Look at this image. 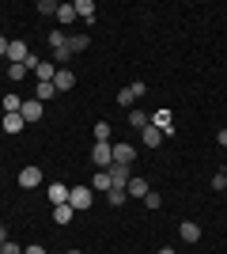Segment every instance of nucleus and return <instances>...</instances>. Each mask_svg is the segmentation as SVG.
I'll return each instance as SVG.
<instances>
[{
  "mask_svg": "<svg viewBox=\"0 0 227 254\" xmlns=\"http://www.w3.org/2000/svg\"><path fill=\"white\" fill-rule=\"evenodd\" d=\"M91 201H95V193L87 190V186H76V190H68V205H72L76 212H87V209H91Z\"/></svg>",
  "mask_w": 227,
  "mask_h": 254,
  "instance_id": "obj_1",
  "label": "nucleus"
},
{
  "mask_svg": "<svg viewBox=\"0 0 227 254\" xmlns=\"http://www.w3.org/2000/svg\"><path fill=\"white\" fill-rule=\"evenodd\" d=\"M91 163H95L98 171H110L114 167V148H110V144H95V148H91Z\"/></svg>",
  "mask_w": 227,
  "mask_h": 254,
  "instance_id": "obj_2",
  "label": "nucleus"
},
{
  "mask_svg": "<svg viewBox=\"0 0 227 254\" xmlns=\"http://www.w3.org/2000/svg\"><path fill=\"white\" fill-rule=\"evenodd\" d=\"M129 182H133V171L125 167V163H114V167H110V190H125Z\"/></svg>",
  "mask_w": 227,
  "mask_h": 254,
  "instance_id": "obj_3",
  "label": "nucleus"
},
{
  "mask_svg": "<svg viewBox=\"0 0 227 254\" xmlns=\"http://www.w3.org/2000/svg\"><path fill=\"white\" fill-rule=\"evenodd\" d=\"M19 186H23V190H34V186H42V167L27 163V167L19 171Z\"/></svg>",
  "mask_w": 227,
  "mask_h": 254,
  "instance_id": "obj_4",
  "label": "nucleus"
},
{
  "mask_svg": "<svg viewBox=\"0 0 227 254\" xmlns=\"http://www.w3.org/2000/svg\"><path fill=\"white\" fill-rule=\"evenodd\" d=\"M23 122H42V114H45V106L38 103V99H23Z\"/></svg>",
  "mask_w": 227,
  "mask_h": 254,
  "instance_id": "obj_5",
  "label": "nucleus"
},
{
  "mask_svg": "<svg viewBox=\"0 0 227 254\" xmlns=\"http://www.w3.org/2000/svg\"><path fill=\"white\" fill-rule=\"evenodd\" d=\"M110 148H114V163H125V167H129L133 159H136V148H133V144H125V140L110 144Z\"/></svg>",
  "mask_w": 227,
  "mask_h": 254,
  "instance_id": "obj_6",
  "label": "nucleus"
},
{
  "mask_svg": "<svg viewBox=\"0 0 227 254\" xmlns=\"http://www.w3.org/2000/svg\"><path fill=\"white\" fill-rule=\"evenodd\" d=\"M140 137H144V148H159V144H163V137H167V133H163L159 126H151V122H148V126H144V133H140Z\"/></svg>",
  "mask_w": 227,
  "mask_h": 254,
  "instance_id": "obj_7",
  "label": "nucleus"
},
{
  "mask_svg": "<svg viewBox=\"0 0 227 254\" xmlns=\"http://www.w3.org/2000/svg\"><path fill=\"white\" fill-rule=\"evenodd\" d=\"M27 57H31L27 42H8V64H23Z\"/></svg>",
  "mask_w": 227,
  "mask_h": 254,
  "instance_id": "obj_8",
  "label": "nucleus"
},
{
  "mask_svg": "<svg viewBox=\"0 0 227 254\" xmlns=\"http://www.w3.org/2000/svg\"><path fill=\"white\" fill-rule=\"evenodd\" d=\"M178 235H182V243H197V239H201V224L182 220V224H178Z\"/></svg>",
  "mask_w": 227,
  "mask_h": 254,
  "instance_id": "obj_9",
  "label": "nucleus"
},
{
  "mask_svg": "<svg viewBox=\"0 0 227 254\" xmlns=\"http://www.w3.org/2000/svg\"><path fill=\"white\" fill-rule=\"evenodd\" d=\"M53 87H57V91H72V87H76V72H68V68H57Z\"/></svg>",
  "mask_w": 227,
  "mask_h": 254,
  "instance_id": "obj_10",
  "label": "nucleus"
},
{
  "mask_svg": "<svg viewBox=\"0 0 227 254\" xmlns=\"http://www.w3.org/2000/svg\"><path fill=\"white\" fill-rule=\"evenodd\" d=\"M45 193H49V201H53V205H68V186H65V182H49V190H45Z\"/></svg>",
  "mask_w": 227,
  "mask_h": 254,
  "instance_id": "obj_11",
  "label": "nucleus"
},
{
  "mask_svg": "<svg viewBox=\"0 0 227 254\" xmlns=\"http://www.w3.org/2000/svg\"><path fill=\"white\" fill-rule=\"evenodd\" d=\"M76 15L84 23H95V0H76Z\"/></svg>",
  "mask_w": 227,
  "mask_h": 254,
  "instance_id": "obj_12",
  "label": "nucleus"
},
{
  "mask_svg": "<svg viewBox=\"0 0 227 254\" xmlns=\"http://www.w3.org/2000/svg\"><path fill=\"white\" fill-rule=\"evenodd\" d=\"M110 122H95V129H91V137H95V144H110Z\"/></svg>",
  "mask_w": 227,
  "mask_h": 254,
  "instance_id": "obj_13",
  "label": "nucleus"
},
{
  "mask_svg": "<svg viewBox=\"0 0 227 254\" xmlns=\"http://www.w3.org/2000/svg\"><path fill=\"white\" fill-rule=\"evenodd\" d=\"M0 110H4V114H19V110H23V99L19 95H4V99H0Z\"/></svg>",
  "mask_w": 227,
  "mask_h": 254,
  "instance_id": "obj_14",
  "label": "nucleus"
},
{
  "mask_svg": "<svg viewBox=\"0 0 227 254\" xmlns=\"http://www.w3.org/2000/svg\"><path fill=\"white\" fill-rule=\"evenodd\" d=\"M87 46H91V38H87V34H68V53H84Z\"/></svg>",
  "mask_w": 227,
  "mask_h": 254,
  "instance_id": "obj_15",
  "label": "nucleus"
},
{
  "mask_svg": "<svg viewBox=\"0 0 227 254\" xmlns=\"http://www.w3.org/2000/svg\"><path fill=\"white\" fill-rule=\"evenodd\" d=\"M72 216H76L72 205H53V220L57 224H72Z\"/></svg>",
  "mask_w": 227,
  "mask_h": 254,
  "instance_id": "obj_16",
  "label": "nucleus"
},
{
  "mask_svg": "<svg viewBox=\"0 0 227 254\" xmlns=\"http://www.w3.org/2000/svg\"><path fill=\"white\" fill-rule=\"evenodd\" d=\"M23 126H27V122H23V114H4V133H19Z\"/></svg>",
  "mask_w": 227,
  "mask_h": 254,
  "instance_id": "obj_17",
  "label": "nucleus"
},
{
  "mask_svg": "<svg viewBox=\"0 0 227 254\" xmlns=\"http://www.w3.org/2000/svg\"><path fill=\"white\" fill-rule=\"evenodd\" d=\"M72 19H76V4H57V23H65V27H68Z\"/></svg>",
  "mask_w": 227,
  "mask_h": 254,
  "instance_id": "obj_18",
  "label": "nucleus"
},
{
  "mask_svg": "<svg viewBox=\"0 0 227 254\" xmlns=\"http://www.w3.org/2000/svg\"><path fill=\"white\" fill-rule=\"evenodd\" d=\"M125 193H129V197H140V201H144V193H148V182H144V179H133L129 186H125Z\"/></svg>",
  "mask_w": 227,
  "mask_h": 254,
  "instance_id": "obj_19",
  "label": "nucleus"
},
{
  "mask_svg": "<svg viewBox=\"0 0 227 254\" xmlns=\"http://www.w3.org/2000/svg\"><path fill=\"white\" fill-rule=\"evenodd\" d=\"M91 190H110V171H95V179H91Z\"/></svg>",
  "mask_w": 227,
  "mask_h": 254,
  "instance_id": "obj_20",
  "label": "nucleus"
},
{
  "mask_svg": "<svg viewBox=\"0 0 227 254\" xmlns=\"http://www.w3.org/2000/svg\"><path fill=\"white\" fill-rule=\"evenodd\" d=\"M148 122H151V118L144 114V110H136V106H133V110H129V126H133V129H144V126H148Z\"/></svg>",
  "mask_w": 227,
  "mask_h": 254,
  "instance_id": "obj_21",
  "label": "nucleus"
},
{
  "mask_svg": "<svg viewBox=\"0 0 227 254\" xmlns=\"http://www.w3.org/2000/svg\"><path fill=\"white\" fill-rule=\"evenodd\" d=\"M151 126H159L163 133H174V129H171V110H159V114L151 118Z\"/></svg>",
  "mask_w": 227,
  "mask_h": 254,
  "instance_id": "obj_22",
  "label": "nucleus"
},
{
  "mask_svg": "<svg viewBox=\"0 0 227 254\" xmlns=\"http://www.w3.org/2000/svg\"><path fill=\"white\" fill-rule=\"evenodd\" d=\"M53 95H57V87H53V84H38V91H34V99H38V103H49Z\"/></svg>",
  "mask_w": 227,
  "mask_h": 254,
  "instance_id": "obj_23",
  "label": "nucleus"
},
{
  "mask_svg": "<svg viewBox=\"0 0 227 254\" xmlns=\"http://www.w3.org/2000/svg\"><path fill=\"white\" fill-rule=\"evenodd\" d=\"M53 61H57V68H65V64L72 61V53H68V46H61V50H53Z\"/></svg>",
  "mask_w": 227,
  "mask_h": 254,
  "instance_id": "obj_24",
  "label": "nucleus"
},
{
  "mask_svg": "<svg viewBox=\"0 0 227 254\" xmlns=\"http://www.w3.org/2000/svg\"><path fill=\"white\" fill-rule=\"evenodd\" d=\"M23 76H27V68H23V64H8V80H11V84H19Z\"/></svg>",
  "mask_w": 227,
  "mask_h": 254,
  "instance_id": "obj_25",
  "label": "nucleus"
},
{
  "mask_svg": "<svg viewBox=\"0 0 227 254\" xmlns=\"http://www.w3.org/2000/svg\"><path fill=\"white\" fill-rule=\"evenodd\" d=\"M106 197H110V205L118 209V205H125V197H129V193H125V190H106Z\"/></svg>",
  "mask_w": 227,
  "mask_h": 254,
  "instance_id": "obj_26",
  "label": "nucleus"
},
{
  "mask_svg": "<svg viewBox=\"0 0 227 254\" xmlns=\"http://www.w3.org/2000/svg\"><path fill=\"white\" fill-rule=\"evenodd\" d=\"M133 103H136L133 91H129V87H121V91H118V106H129V110H133Z\"/></svg>",
  "mask_w": 227,
  "mask_h": 254,
  "instance_id": "obj_27",
  "label": "nucleus"
},
{
  "mask_svg": "<svg viewBox=\"0 0 227 254\" xmlns=\"http://www.w3.org/2000/svg\"><path fill=\"white\" fill-rule=\"evenodd\" d=\"M212 190H227V171H216V175H212Z\"/></svg>",
  "mask_w": 227,
  "mask_h": 254,
  "instance_id": "obj_28",
  "label": "nucleus"
},
{
  "mask_svg": "<svg viewBox=\"0 0 227 254\" xmlns=\"http://www.w3.org/2000/svg\"><path fill=\"white\" fill-rule=\"evenodd\" d=\"M38 11H42V15H57V4L53 0H38Z\"/></svg>",
  "mask_w": 227,
  "mask_h": 254,
  "instance_id": "obj_29",
  "label": "nucleus"
},
{
  "mask_svg": "<svg viewBox=\"0 0 227 254\" xmlns=\"http://www.w3.org/2000/svg\"><path fill=\"white\" fill-rule=\"evenodd\" d=\"M144 205H148V209H159V205H163V197H159V193H144Z\"/></svg>",
  "mask_w": 227,
  "mask_h": 254,
  "instance_id": "obj_30",
  "label": "nucleus"
},
{
  "mask_svg": "<svg viewBox=\"0 0 227 254\" xmlns=\"http://www.w3.org/2000/svg\"><path fill=\"white\" fill-rule=\"evenodd\" d=\"M129 91H133V99H144V91H148V87H144V80H136V84H129Z\"/></svg>",
  "mask_w": 227,
  "mask_h": 254,
  "instance_id": "obj_31",
  "label": "nucleus"
},
{
  "mask_svg": "<svg viewBox=\"0 0 227 254\" xmlns=\"http://www.w3.org/2000/svg\"><path fill=\"white\" fill-rule=\"evenodd\" d=\"M4 254H23V247H19V243H11V239H8V243H4Z\"/></svg>",
  "mask_w": 227,
  "mask_h": 254,
  "instance_id": "obj_32",
  "label": "nucleus"
},
{
  "mask_svg": "<svg viewBox=\"0 0 227 254\" xmlns=\"http://www.w3.org/2000/svg\"><path fill=\"white\" fill-rule=\"evenodd\" d=\"M23 254H49V251H45V247H38V243H31V247H27Z\"/></svg>",
  "mask_w": 227,
  "mask_h": 254,
  "instance_id": "obj_33",
  "label": "nucleus"
},
{
  "mask_svg": "<svg viewBox=\"0 0 227 254\" xmlns=\"http://www.w3.org/2000/svg\"><path fill=\"white\" fill-rule=\"evenodd\" d=\"M216 144H220V148H227V129H220V133H216Z\"/></svg>",
  "mask_w": 227,
  "mask_h": 254,
  "instance_id": "obj_34",
  "label": "nucleus"
},
{
  "mask_svg": "<svg viewBox=\"0 0 227 254\" xmlns=\"http://www.w3.org/2000/svg\"><path fill=\"white\" fill-rule=\"evenodd\" d=\"M8 42H11V38H4V34H0V57H8Z\"/></svg>",
  "mask_w": 227,
  "mask_h": 254,
  "instance_id": "obj_35",
  "label": "nucleus"
},
{
  "mask_svg": "<svg viewBox=\"0 0 227 254\" xmlns=\"http://www.w3.org/2000/svg\"><path fill=\"white\" fill-rule=\"evenodd\" d=\"M0 243H8V228L4 224H0Z\"/></svg>",
  "mask_w": 227,
  "mask_h": 254,
  "instance_id": "obj_36",
  "label": "nucleus"
},
{
  "mask_svg": "<svg viewBox=\"0 0 227 254\" xmlns=\"http://www.w3.org/2000/svg\"><path fill=\"white\" fill-rule=\"evenodd\" d=\"M155 254H174V251H171V247H163V251H155Z\"/></svg>",
  "mask_w": 227,
  "mask_h": 254,
  "instance_id": "obj_37",
  "label": "nucleus"
},
{
  "mask_svg": "<svg viewBox=\"0 0 227 254\" xmlns=\"http://www.w3.org/2000/svg\"><path fill=\"white\" fill-rule=\"evenodd\" d=\"M65 254H84V251H65Z\"/></svg>",
  "mask_w": 227,
  "mask_h": 254,
  "instance_id": "obj_38",
  "label": "nucleus"
},
{
  "mask_svg": "<svg viewBox=\"0 0 227 254\" xmlns=\"http://www.w3.org/2000/svg\"><path fill=\"white\" fill-rule=\"evenodd\" d=\"M0 254H4V243H0Z\"/></svg>",
  "mask_w": 227,
  "mask_h": 254,
  "instance_id": "obj_39",
  "label": "nucleus"
}]
</instances>
